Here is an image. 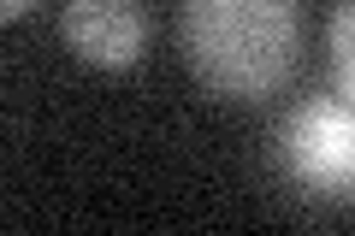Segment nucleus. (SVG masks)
<instances>
[{"mask_svg": "<svg viewBox=\"0 0 355 236\" xmlns=\"http://www.w3.org/2000/svg\"><path fill=\"white\" fill-rule=\"evenodd\" d=\"M302 48L296 0H184V60L214 95L266 100Z\"/></svg>", "mask_w": 355, "mask_h": 236, "instance_id": "f257e3e1", "label": "nucleus"}, {"mask_svg": "<svg viewBox=\"0 0 355 236\" xmlns=\"http://www.w3.org/2000/svg\"><path fill=\"white\" fill-rule=\"evenodd\" d=\"M279 160L314 195H349L355 183V118L343 95H320L291 107L279 125Z\"/></svg>", "mask_w": 355, "mask_h": 236, "instance_id": "f03ea898", "label": "nucleus"}, {"mask_svg": "<svg viewBox=\"0 0 355 236\" xmlns=\"http://www.w3.org/2000/svg\"><path fill=\"white\" fill-rule=\"evenodd\" d=\"M65 48L95 71H125L148 48V12L142 0H65Z\"/></svg>", "mask_w": 355, "mask_h": 236, "instance_id": "7ed1b4c3", "label": "nucleus"}, {"mask_svg": "<svg viewBox=\"0 0 355 236\" xmlns=\"http://www.w3.org/2000/svg\"><path fill=\"white\" fill-rule=\"evenodd\" d=\"M349 36H355V12H349V6H338V12H331V30H326V48H331V89H338V95H349V89H355Z\"/></svg>", "mask_w": 355, "mask_h": 236, "instance_id": "20e7f679", "label": "nucleus"}, {"mask_svg": "<svg viewBox=\"0 0 355 236\" xmlns=\"http://www.w3.org/2000/svg\"><path fill=\"white\" fill-rule=\"evenodd\" d=\"M30 6H36V0H0V18H24Z\"/></svg>", "mask_w": 355, "mask_h": 236, "instance_id": "39448f33", "label": "nucleus"}]
</instances>
